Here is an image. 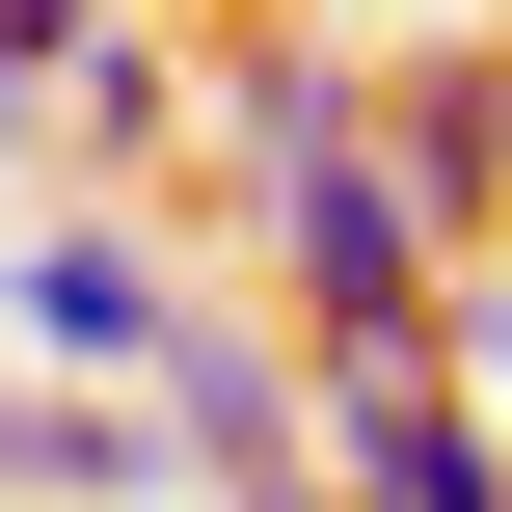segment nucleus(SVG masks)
<instances>
[{
  "label": "nucleus",
  "mask_w": 512,
  "mask_h": 512,
  "mask_svg": "<svg viewBox=\"0 0 512 512\" xmlns=\"http://www.w3.org/2000/svg\"><path fill=\"white\" fill-rule=\"evenodd\" d=\"M243 243H270V297L324 324V378H378V351H432V243H405V189H378V135H351V162H270V189H243Z\"/></svg>",
  "instance_id": "1"
},
{
  "label": "nucleus",
  "mask_w": 512,
  "mask_h": 512,
  "mask_svg": "<svg viewBox=\"0 0 512 512\" xmlns=\"http://www.w3.org/2000/svg\"><path fill=\"white\" fill-rule=\"evenodd\" d=\"M189 351V243H135V216H27L0 243V378H162Z\"/></svg>",
  "instance_id": "2"
},
{
  "label": "nucleus",
  "mask_w": 512,
  "mask_h": 512,
  "mask_svg": "<svg viewBox=\"0 0 512 512\" xmlns=\"http://www.w3.org/2000/svg\"><path fill=\"white\" fill-rule=\"evenodd\" d=\"M135 405H162V486H216V512H324V432H297V351H243L216 297H189V351H162Z\"/></svg>",
  "instance_id": "3"
},
{
  "label": "nucleus",
  "mask_w": 512,
  "mask_h": 512,
  "mask_svg": "<svg viewBox=\"0 0 512 512\" xmlns=\"http://www.w3.org/2000/svg\"><path fill=\"white\" fill-rule=\"evenodd\" d=\"M324 512H512V432L432 351H378V378H324Z\"/></svg>",
  "instance_id": "4"
},
{
  "label": "nucleus",
  "mask_w": 512,
  "mask_h": 512,
  "mask_svg": "<svg viewBox=\"0 0 512 512\" xmlns=\"http://www.w3.org/2000/svg\"><path fill=\"white\" fill-rule=\"evenodd\" d=\"M189 135H216V216H243L270 162H351V135H378V81H351L324 27H243V54L189 81Z\"/></svg>",
  "instance_id": "5"
},
{
  "label": "nucleus",
  "mask_w": 512,
  "mask_h": 512,
  "mask_svg": "<svg viewBox=\"0 0 512 512\" xmlns=\"http://www.w3.org/2000/svg\"><path fill=\"white\" fill-rule=\"evenodd\" d=\"M0 486H27V512H135V486H162V405H108V378H0Z\"/></svg>",
  "instance_id": "6"
},
{
  "label": "nucleus",
  "mask_w": 512,
  "mask_h": 512,
  "mask_svg": "<svg viewBox=\"0 0 512 512\" xmlns=\"http://www.w3.org/2000/svg\"><path fill=\"white\" fill-rule=\"evenodd\" d=\"M27 135H81V162H189V54H162V27H108V54H81Z\"/></svg>",
  "instance_id": "7"
},
{
  "label": "nucleus",
  "mask_w": 512,
  "mask_h": 512,
  "mask_svg": "<svg viewBox=\"0 0 512 512\" xmlns=\"http://www.w3.org/2000/svg\"><path fill=\"white\" fill-rule=\"evenodd\" d=\"M432 378H459V405H512V216L432 270Z\"/></svg>",
  "instance_id": "8"
}]
</instances>
